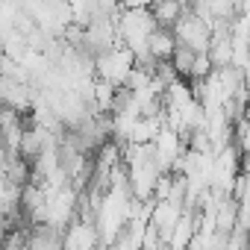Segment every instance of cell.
Here are the masks:
<instances>
[{"label": "cell", "instance_id": "1", "mask_svg": "<svg viewBox=\"0 0 250 250\" xmlns=\"http://www.w3.org/2000/svg\"><path fill=\"white\" fill-rule=\"evenodd\" d=\"M94 71H97V80H103V83H109L115 88H124L127 80H130V74L136 71V56L124 44H115L112 50L94 56Z\"/></svg>", "mask_w": 250, "mask_h": 250}]
</instances>
